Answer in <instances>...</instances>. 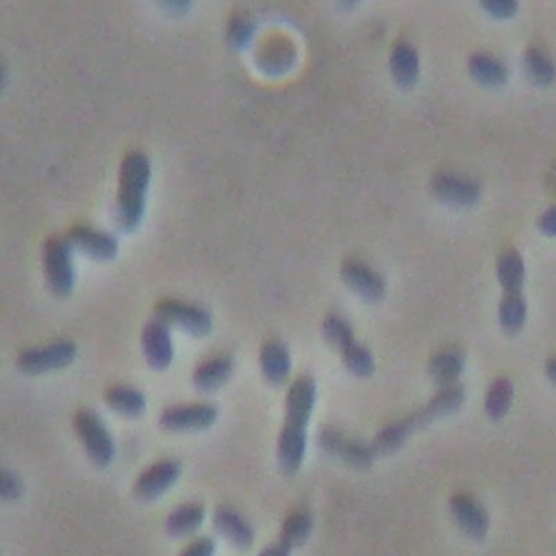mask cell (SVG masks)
I'll use <instances>...</instances> for the list:
<instances>
[{
	"instance_id": "cell-1",
	"label": "cell",
	"mask_w": 556,
	"mask_h": 556,
	"mask_svg": "<svg viewBox=\"0 0 556 556\" xmlns=\"http://www.w3.org/2000/svg\"><path fill=\"white\" fill-rule=\"evenodd\" d=\"M315 396H318V387H315L313 376L309 374L296 376L287 387L285 420L281 433H278L276 446L278 465H281L283 474L287 476H294L300 470L302 461H305L307 428L315 409Z\"/></svg>"
},
{
	"instance_id": "cell-2",
	"label": "cell",
	"mask_w": 556,
	"mask_h": 556,
	"mask_svg": "<svg viewBox=\"0 0 556 556\" xmlns=\"http://www.w3.org/2000/svg\"><path fill=\"white\" fill-rule=\"evenodd\" d=\"M153 179L150 157L142 150H129L120 163V183L116 200V222L120 231H135L146 211V194Z\"/></svg>"
},
{
	"instance_id": "cell-3",
	"label": "cell",
	"mask_w": 556,
	"mask_h": 556,
	"mask_svg": "<svg viewBox=\"0 0 556 556\" xmlns=\"http://www.w3.org/2000/svg\"><path fill=\"white\" fill-rule=\"evenodd\" d=\"M74 433H77L79 441L83 444V450L90 461L98 467H105L116 457V441L109 433L107 424L103 422L96 411L92 409H79L74 413Z\"/></svg>"
},
{
	"instance_id": "cell-4",
	"label": "cell",
	"mask_w": 556,
	"mask_h": 556,
	"mask_svg": "<svg viewBox=\"0 0 556 556\" xmlns=\"http://www.w3.org/2000/svg\"><path fill=\"white\" fill-rule=\"evenodd\" d=\"M74 246L68 242L66 235H53L48 237L42 248L44 259V274L50 292L57 296H68L74 287V259H72Z\"/></svg>"
},
{
	"instance_id": "cell-5",
	"label": "cell",
	"mask_w": 556,
	"mask_h": 556,
	"mask_svg": "<svg viewBox=\"0 0 556 556\" xmlns=\"http://www.w3.org/2000/svg\"><path fill=\"white\" fill-rule=\"evenodd\" d=\"M74 359H77V344L72 339H55L44 346L20 350L16 365L24 374H44L66 368Z\"/></svg>"
},
{
	"instance_id": "cell-6",
	"label": "cell",
	"mask_w": 556,
	"mask_h": 556,
	"mask_svg": "<svg viewBox=\"0 0 556 556\" xmlns=\"http://www.w3.org/2000/svg\"><path fill=\"white\" fill-rule=\"evenodd\" d=\"M318 444L324 452L339 457L350 467H357V470H368L378 457L372 441H363L357 437H350L344 431H339L335 426H324L318 435Z\"/></svg>"
},
{
	"instance_id": "cell-7",
	"label": "cell",
	"mask_w": 556,
	"mask_h": 556,
	"mask_svg": "<svg viewBox=\"0 0 556 556\" xmlns=\"http://www.w3.org/2000/svg\"><path fill=\"white\" fill-rule=\"evenodd\" d=\"M155 318L163 320L168 326H179L189 335H207L213 326L211 313L196 305V302H187L179 298H163L155 307Z\"/></svg>"
},
{
	"instance_id": "cell-8",
	"label": "cell",
	"mask_w": 556,
	"mask_h": 556,
	"mask_svg": "<svg viewBox=\"0 0 556 556\" xmlns=\"http://www.w3.org/2000/svg\"><path fill=\"white\" fill-rule=\"evenodd\" d=\"M218 420V407L211 402H185L172 404L159 413V426L163 431L185 433L202 431Z\"/></svg>"
},
{
	"instance_id": "cell-9",
	"label": "cell",
	"mask_w": 556,
	"mask_h": 556,
	"mask_svg": "<svg viewBox=\"0 0 556 556\" xmlns=\"http://www.w3.org/2000/svg\"><path fill=\"white\" fill-rule=\"evenodd\" d=\"M183 465L176 459H159L137 476L133 485V494L139 500H157L161 494L179 480Z\"/></svg>"
},
{
	"instance_id": "cell-10",
	"label": "cell",
	"mask_w": 556,
	"mask_h": 556,
	"mask_svg": "<svg viewBox=\"0 0 556 556\" xmlns=\"http://www.w3.org/2000/svg\"><path fill=\"white\" fill-rule=\"evenodd\" d=\"M142 352L150 368L155 370H168L174 361V341L170 326L153 318L144 324L142 331Z\"/></svg>"
},
{
	"instance_id": "cell-11",
	"label": "cell",
	"mask_w": 556,
	"mask_h": 556,
	"mask_svg": "<svg viewBox=\"0 0 556 556\" xmlns=\"http://www.w3.org/2000/svg\"><path fill=\"white\" fill-rule=\"evenodd\" d=\"M341 278H344V283L352 289V292L368 302H378L387 292L383 274H378L368 263H363L359 259L344 261V265H341Z\"/></svg>"
},
{
	"instance_id": "cell-12",
	"label": "cell",
	"mask_w": 556,
	"mask_h": 556,
	"mask_svg": "<svg viewBox=\"0 0 556 556\" xmlns=\"http://www.w3.org/2000/svg\"><path fill=\"white\" fill-rule=\"evenodd\" d=\"M74 250H81L98 261H109L118 255V239L113 233L94 229L90 224H74L66 233Z\"/></svg>"
},
{
	"instance_id": "cell-13",
	"label": "cell",
	"mask_w": 556,
	"mask_h": 556,
	"mask_svg": "<svg viewBox=\"0 0 556 556\" xmlns=\"http://www.w3.org/2000/svg\"><path fill=\"white\" fill-rule=\"evenodd\" d=\"M431 189L439 200L457 207H472L480 198V185L474 179L452 172H439L431 181Z\"/></svg>"
},
{
	"instance_id": "cell-14",
	"label": "cell",
	"mask_w": 556,
	"mask_h": 556,
	"mask_svg": "<svg viewBox=\"0 0 556 556\" xmlns=\"http://www.w3.org/2000/svg\"><path fill=\"white\" fill-rule=\"evenodd\" d=\"M450 511L467 537L485 539L489 533V513L472 494H454Z\"/></svg>"
},
{
	"instance_id": "cell-15",
	"label": "cell",
	"mask_w": 556,
	"mask_h": 556,
	"mask_svg": "<svg viewBox=\"0 0 556 556\" xmlns=\"http://www.w3.org/2000/svg\"><path fill=\"white\" fill-rule=\"evenodd\" d=\"M213 526H216V530L226 541L233 543L239 550H248L255 543V528H252V524L242 513L229 507V504H220L213 511Z\"/></svg>"
},
{
	"instance_id": "cell-16",
	"label": "cell",
	"mask_w": 556,
	"mask_h": 556,
	"mask_svg": "<svg viewBox=\"0 0 556 556\" xmlns=\"http://www.w3.org/2000/svg\"><path fill=\"white\" fill-rule=\"evenodd\" d=\"M259 365L265 381L272 385H283L289 378V372H292V355H289L285 341L276 337L265 339L259 352Z\"/></svg>"
},
{
	"instance_id": "cell-17",
	"label": "cell",
	"mask_w": 556,
	"mask_h": 556,
	"mask_svg": "<svg viewBox=\"0 0 556 556\" xmlns=\"http://www.w3.org/2000/svg\"><path fill=\"white\" fill-rule=\"evenodd\" d=\"M233 368H235V361L231 355H226V352H220V355H211L196 365L192 372V383L196 389L213 391L229 381Z\"/></svg>"
},
{
	"instance_id": "cell-18",
	"label": "cell",
	"mask_w": 556,
	"mask_h": 556,
	"mask_svg": "<svg viewBox=\"0 0 556 556\" xmlns=\"http://www.w3.org/2000/svg\"><path fill=\"white\" fill-rule=\"evenodd\" d=\"M496 272H498V281L502 287V298L524 296L522 287H524V278H526V265H524L520 252H517L515 248L502 250L498 255Z\"/></svg>"
},
{
	"instance_id": "cell-19",
	"label": "cell",
	"mask_w": 556,
	"mask_h": 556,
	"mask_svg": "<svg viewBox=\"0 0 556 556\" xmlns=\"http://www.w3.org/2000/svg\"><path fill=\"white\" fill-rule=\"evenodd\" d=\"M463 398H465V389L459 381L450 383V385H441L437 394L431 400H428L426 407H422L420 411H415L417 422H420V426H424L428 422L437 420V417L454 413L463 404Z\"/></svg>"
},
{
	"instance_id": "cell-20",
	"label": "cell",
	"mask_w": 556,
	"mask_h": 556,
	"mask_svg": "<svg viewBox=\"0 0 556 556\" xmlns=\"http://www.w3.org/2000/svg\"><path fill=\"white\" fill-rule=\"evenodd\" d=\"M389 70L394 81L402 87H411L420 79V55L413 44L396 42L389 55Z\"/></svg>"
},
{
	"instance_id": "cell-21",
	"label": "cell",
	"mask_w": 556,
	"mask_h": 556,
	"mask_svg": "<svg viewBox=\"0 0 556 556\" xmlns=\"http://www.w3.org/2000/svg\"><path fill=\"white\" fill-rule=\"evenodd\" d=\"M415 428H420V422H417L415 413L402 417V420L389 422L387 426H383L381 431L376 433V437L372 441L376 454L396 452L404 444V441L409 439V435L415 431Z\"/></svg>"
},
{
	"instance_id": "cell-22",
	"label": "cell",
	"mask_w": 556,
	"mask_h": 556,
	"mask_svg": "<svg viewBox=\"0 0 556 556\" xmlns=\"http://www.w3.org/2000/svg\"><path fill=\"white\" fill-rule=\"evenodd\" d=\"M313 533V515L309 509L298 507L294 511H289L285 515V520L281 524V535H278V541L285 543L287 548H300L305 546Z\"/></svg>"
},
{
	"instance_id": "cell-23",
	"label": "cell",
	"mask_w": 556,
	"mask_h": 556,
	"mask_svg": "<svg viewBox=\"0 0 556 556\" xmlns=\"http://www.w3.org/2000/svg\"><path fill=\"white\" fill-rule=\"evenodd\" d=\"M205 522V504L185 502L174 507L166 517V530L172 537L192 535Z\"/></svg>"
},
{
	"instance_id": "cell-24",
	"label": "cell",
	"mask_w": 556,
	"mask_h": 556,
	"mask_svg": "<svg viewBox=\"0 0 556 556\" xmlns=\"http://www.w3.org/2000/svg\"><path fill=\"white\" fill-rule=\"evenodd\" d=\"M465 365V355L459 348H444L439 350L437 355L428 363V374L433 376V381L441 385L457 383V378L463 372Z\"/></svg>"
},
{
	"instance_id": "cell-25",
	"label": "cell",
	"mask_w": 556,
	"mask_h": 556,
	"mask_svg": "<svg viewBox=\"0 0 556 556\" xmlns=\"http://www.w3.org/2000/svg\"><path fill=\"white\" fill-rule=\"evenodd\" d=\"M107 407L118 411L126 417L142 415L146 409V396L137 387L131 385H111L105 389Z\"/></svg>"
},
{
	"instance_id": "cell-26",
	"label": "cell",
	"mask_w": 556,
	"mask_h": 556,
	"mask_svg": "<svg viewBox=\"0 0 556 556\" xmlns=\"http://www.w3.org/2000/svg\"><path fill=\"white\" fill-rule=\"evenodd\" d=\"M470 74L472 77L478 81V83H483L487 87H500L507 83L509 79V70L504 63L494 57V55H489V53H476L470 57Z\"/></svg>"
},
{
	"instance_id": "cell-27",
	"label": "cell",
	"mask_w": 556,
	"mask_h": 556,
	"mask_svg": "<svg viewBox=\"0 0 556 556\" xmlns=\"http://www.w3.org/2000/svg\"><path fill=\"white\" fill-rule=\"evenodd\" d=\"M513 404V383L507 376H498L485 394V411L491 420H500V417L511 411Z\"/></svg>"
},
{
	"instance_id": "cell-28",
	"label": "cell",
	"mask_w": 556,
	"mask_h": 556,
	"mask_svg": "<svg viewBox=\"0 0 556 556\" xmlns=\"http://www.w3.org/2000/svg\"><path fill=\"white\" fill-rule=\"evenodd\" d=\"M524 68L530 81L537 85H550L556 79V66L548 53L541 48H528L524 55Z\"/></svg>"
},
{
	"instance_id": "cell-29",
	"label": "cell",
	"mask_w": 556,
	"mask_h": 556,
	"mask_svg": "<svg viewBox=\"0 0 556 556\" xmlns=\"http://www.w3.org/2000/svg\"><path fill=\"white\" fill-rule=\"evenodd\" d=\"M322 333H324L328 344H331L337 352L348 348L352 341H357L352 326L348 324L346 318H341L339 313H328L326 315L324 322H322Z\"/></svg>"
},
{
	"instance_id": "cell-30",
	"label": "cell",
	"mask_w": 556,
	"mask_h": 556,
	"mask_svg": "<svg viewBox=\"0 0 556 556\" xmlns=\"http://www.w3.org/2000/svg\"><path fill=\"white\" fill-rule=\"evenodd\" d=\"M526 313H528V307H526L524 296H520V298H502L500 300L498 320H500V326L507 333L522 331V326L526 324Z\"/></svg>"
},
{
	"instance_id": "cell-31",
	"label": "cell",
	"mask_w": 556,
	"mask_h": 556,
	"mask_svg": "<svg viewBox=\"0 0 556 556\" xmlns=\"http://www.w3.org/2000/svg\"><path fill=\"white\" fill-rule=\"evenodd\" d=\"M344 365L357 376H370L374 372V355L368 346H363L361 341H352L348 348L339 352Z\"/></svg>"
},
{
	"instance_id": "cell-32",
	"label": "cell",
	"mask_w": 556,
	"mask_h": 556,
	"mask_svg": "<svg viewBox=\"0 0 556 556\" xmlns=\"http://www.w3.org/2000/svg\"><path fill=\"white\" fill-rule=\"evenodd\" d=\"M252 33H255V20H252L250 14H244V11H237V14L231 16L229 20V29H226V40L233 48H244Z\"/></svg>"
},
{
	"instance_id": "cell-33",
	"label": "cell",
	"mask_w": 556,
	"mask_h": 556,
	"mask_svg": "<svg viewBox=\"0 0 556 556\" xmlns=\"http://www.w3.org/2000/svg\"><path fill=\"white\" fill-rule=\"evenodd\" d=\"M22 491H24L22 478L16 472H11L9 467L0 465V500L14 502L22 496Z\"/></svg>"
},
{
	"instance_id": "cell-34",
	"label": "cell",
	"mask_w": 556,
	"mask_h": 556,
	"mask_svg": "<svg viewBox=\"0 0 556 556\" xmlns=\"http://www.w3.org/2000/svg\"><path fill=\"white\" fill-rule=\"evenodd\" d=\"M213 554H216V541H213V537L209 535H200L189 541L179 556H213Z\"/></svg>"
},
{
	"instance_id": "cell-35",
	"label": "cell",
	"mask_w": 556,
	"mask_h": 556,
	"mask_svg": "<svg viewBox=\"0 0 556 556\" xmlns=\"http://www.w3.org/2000/svg\"><path fill=\"white\" fill-rule=\"evenodd\" d=\"M480 7L494 18H504V20L513 18L517 14V9H520V5H517L515 0H485Z\"/></svg>"
},
{
	"instance_id": "cell-36",
	"label": "cell",
	"mask_w": 556,
	"mask_h": 556,
	"mask_svg": "<svg viewBox=\"0 0 556 556\" xmlns=\"http://www.w3.org/2000/svg\"><path fill=\"white\" fill-rule=\"evenodd\" d=\"M539 229L546 235L556 237V207L543 211V216L539 218Z\"/></svg>"
},
{
	"instance_id": "cell-37",
	"label": "cell",
	"mask_w": 556,
	"mask_h": 556,
	"mask_svg": "<svg viewBox=\"0 0 556 556\" xmlns=\"http://www.w3.org/2000/svg\"><path fill=\"white\" fill-rule=\"evenodd\" d=\"M292 548H287L285 543H281V541H272V543H268V546H265L261 552H259V556H292Z\"/></svg>"
},
{
	"instance_id": "cell-38",
	"label": "cell",
	"mask_w": 556,
	"mask_h": 556,
	"mask_svg": "<svg viewBox=\"0 0 556 556\" xmlns=\"http://www.w3.org/2000/svg\"><path fill=\"white\" fill-rule=\"evenodd\" d=\"M546 374L552 383H556V357H550L546 361Z\"/></svg>"
},
{
	"instance_id": "cell-39",
	"label": "cell",
	"mask_w": 556,
	"mask_h": 556,
	"mask_svg": "<svg viewBox=\"0 0 556 556\" xmlns=\"http://www.w3.org/2000/svg\"><path fill=\"white\" fill-rule=\"evenodd\" d=\"M3 81H5V68L0 66V85H3Z\"/></svg>"
}]
</instances>
